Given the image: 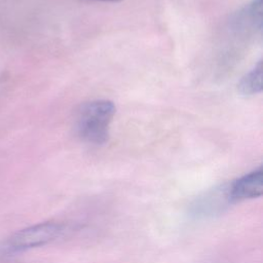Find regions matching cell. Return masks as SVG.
I'll return each instance as SVG.
<instances>
[{
	"label": "cell",
	"instance_id": "1",
	"mask_svg": "<svg viewBox=\"0 0 263 263\" xmlns=\"http://www.w3.org/2000/svg\"><path fill=\"white\" fill-rule=\"evenodd\" d=\"M116 107L109 100L84 103L77 111L75 129L78 137L91 145H104L109 139L110 124Z\"/></svg>",
	"mask_w": 263,
	"mask_h": 263
},
{
	"label": "cell",
	"instance_id": "2",
	"mask_svg": "<svg viewBox=\"0 0 263 263\" xmlns=\"http://www.w3.org/2000/svg\"><path fill=\"white\" fill-rule=\"evenodd\" d=\"M64 231L63 224L52 221L17 230L0 241V258H10L28 250L48 245L58 239Z\"/></svg>",
	"mask_w": 263,
	"mask_h": 263
},
{
	"label": "cell",
	"instance_id": "3",
	"mask_svg": "<svg viewBox=\"0 0 263 263\" xmlns=\"http://www.w3.org/2000/svg\"><path fill=\"white\" fill-rule=\"evenodd\" d=\"M263 192V171L258 167L228 185L231 203L260 197Z\"/></svg>",
	"mask_w": 263,
	"mask_h": 263
},
{
	"label": "cell",
	"instance_id": "4",
	"mask_svg": "<svg viewBox=\"0 0 263 263\" xmlns=\"http://www.w3.org/2000/svg\"><path fill=\"white\" fill-rule=\"evenodd\" d=\"M231 203L228 193V186L215 188L202 196H199L192 205V213L195 216H212Z\"/></svg>",
	"mask_w": 263,
	"mask_h": 263
},
{
	"label": "cell",
	"instance_id": "5",
	"mask_svg": "<svg viewBox=\"0 0 263 263\" xmlns=\"http://www.w3.org/2000/svg\"><path fill=\"white\" fill-rule=\"evenodd\" d=\"M237 24L243 28L261 31L262 29V0H253L238 12Z\"/></svg>",
	"mask_w": 263,
	"mask_h": 263
},
{
	"label": "cell",
	"instance_id": "6",
	"mask_svg": "<svg viewBox=\"0 0 263 263\" xmlns=\"http://www.w3.org/2000/svg\"><path fill=\"white\" fill-rule=\"evenodd\" d=\"M238 90L245 96H252L261 92L262 90V62L249 71L239 81Z\"/></svg>",
	"mask_w": 263,
	"mask_h": 263
},
{
	"label": "cell",
	"instance_id": "7",
	"mask_svg": "<svg viewBox=\"0 0 263 263\" xmlns=\"http://www.w3.org/2000/svg\"><path fill=\"white\" fill-rule=\"evenodd\" d=\"M93 1H100V2H112V3H116V2H120L122 0H93Z\"/></svg>",
	"mask_w": 263,
	"mask_h": 263
}]
</instances>
